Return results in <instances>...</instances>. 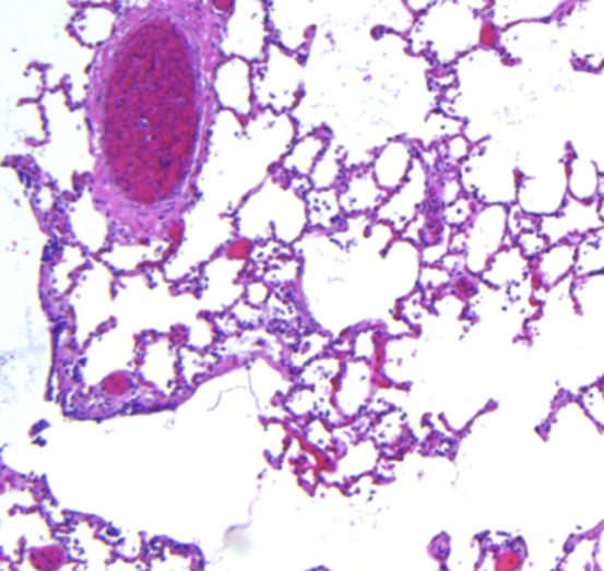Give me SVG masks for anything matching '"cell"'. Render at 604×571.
<instances>
[{
	"label": "cell",
	"mask_w": 604,
	"mask_h": 571,
	"mask_svg": "<svg viewBox=\"0 0 604 571\" xmlns=\"http://www.w3.org/2000/svg\"><path fill=\"white\" fill-rule=\"evenodd\" d=\"M555 571H597L595 570L594 533L581 534L572 538L558 559Z\"/></svg>",
	"instance_id": "6da1fadb"
},
{
	"label": "cell",
	"mask_w": 604,
	"mask_h": 571,
	"mask_svg": "<svg viewBox=\"0 0 604 571\" xmlns=\"http://www.w3.org/2000/svg\"><path fill=\"white\" fill-rule=\"evenodd\" d=\"M489 554L492 571H523L529 561V548L520 538H504L497 545H484Z\"/></svg>",
	"instance_id": "7a4b0ae2"
},
{
	"label": "cell",
	"mask_w": 604,
	"mask_h": 571,
	"mask_svg": "<svg viewBox=\"0 0 604 571\" xmlns=\"http://www.w3.org/2000/svg\"><path fill=\"white\" fill-rule=\"evenodd\" d=\"M486 559V547L483 539H472L469 545L455 548L450 545L449 554L443 559L446 571H478Z\"/></svg>",
	"instance_id": "3957f363"
},
{
	"label": "cell",
	"mask_w": 604,
	"mask_h": 571,
	"mask_svg": "<svg viewBox=\"0 0 604 571\" xmlns=\"http://www.w3.org/2000/svg\"><path fill=\"white\" fill-rule=\"evenodd\" d=\"M478 41L486 48L497 47L498 31L492 22H484L481 34H478Z\"/></svg>",
	"instance_id": "277c9868"
},
{
	"label": "cell",
	"mask_w": 604,
	"mask_h": 571,
	"mask_svg": "<svg viewBox=\"0 0 604 571\" xmlns=\"http://www.w3.org/2000/svg\"><path fill=\"white\" fill-rule=\"evenodd\" d=\"M454 292L461 300H470V298L477 295V284L466 279V277H461V279L455 281Z\"/></svg>",
	"instance_id": "5b68a950"
},
{
	"label": "cell",
	"mask_w": 604,
	"mask_h": 571,
	"mask_svg": "<svg viewBox=\"0 0 604 571\" xmlns=\"http://www.w3.org/2000/svg\"><path fill=\"white\" fill-rule=\"evenodd\" d=\"M595 570L604 571V522L594 531Z\"/></svg>",
	"instance_id": "8992f818"
}]
</instances>
